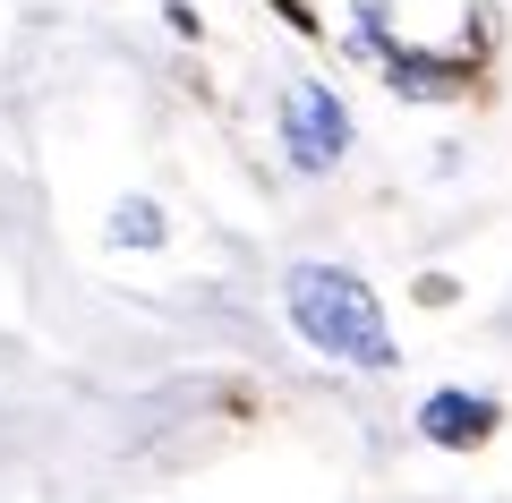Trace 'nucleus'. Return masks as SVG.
Segmentation results:
<instances>
[{"label":"nucleus","instance_id":"2","mask_svg":"<svg viewBox=\"0 0 512 503\" xmlns=\"http://www.w3.org/2000/svg\"><path fill=\"white\" fill-rule=\"evenodd\" d=\"M282 145H291L299 171H333V162L350 154V111H342V94H333L325 77H299V86L282 94Z\"/></svg>","mask_w":512,"mask_h":503},{"label":"nucleus","instance_id":"3","mask_svg":"<svg viewBox=\"0 0 512 503\" xmlns=\"http://www.w3.org/2000/svg\"><path fill=\"white\" fill-rule=\"evenodd\" d=\"M495 427H504V401H487V393H427L419 401V435L436 452H478V444H495Z\"/></svg>","mask_w":512,"mask_h":503},{"label":"nucleus","instance_id":"5","mask_svg":"<svg viewBox=\"0 0 512 503\" xmlns=\"http://www.w3.org/2000/svg\"><path fill=\"white\" fill-rule=\"evenodd\" d=\"M111 239H128V248H163V205H154V197H120V205H111Z\"/></svg>","mask_w":512,"mask_h":503},{"label":"nucleus","instance_id":"1","mask_svg":"<svg viewBox=\"0 0 512 503\" xmlns=\"http://www.w3.org/2000/svg\"><path fill=\"white\" fill-rule=\"evenodd\" d=\"M282 299H291L299 342L325 350L342 367H393V324H384V299L359 282L350 265H291L282 273Z\"/></svg>","mask_w":512,"mask_h":503},{"label":"nucleus","instance_id":"7","mask_svg":"<svg viewBox=\"0 0 512 503\" xmlns=\"http://www.w3.org/2000/svg\"><path fill=\"white\" fill-rule=\"evenodd\" d=\"M274 9H282V18L299 26V35H316V26H325V18H316V9H308V0H274Z\"/></svg>","mask_w":512,"mask_h":503},{"label":"nucleus","instance_id":"4","mask_svg":"<svg viewBox=\"0 0 512 503\" xmlns=\"http://www.w3.org/2000/svg\"><path fill=\"white\" fill-rule=\"evenodd\" d=\"M384 77H393V86H402L410 94V103H436V94H461V86H470V60H461V52H410V43H384Z\"/></svg>","mask_w":512,"mask_h":503},{"label":"nucleus","instance_id":"6","mask_svg":"<svg viewBox=\"0 0 512 503\" xmlns=\"http://www.w3.org/2000/svg\"><path fill=\"white\" fill-rule=\"evenodd\" d=\"M461 290H453V273H419V307H453Z\"/></svg>","mask_w":512,"mask_h":503}]
</instances>
